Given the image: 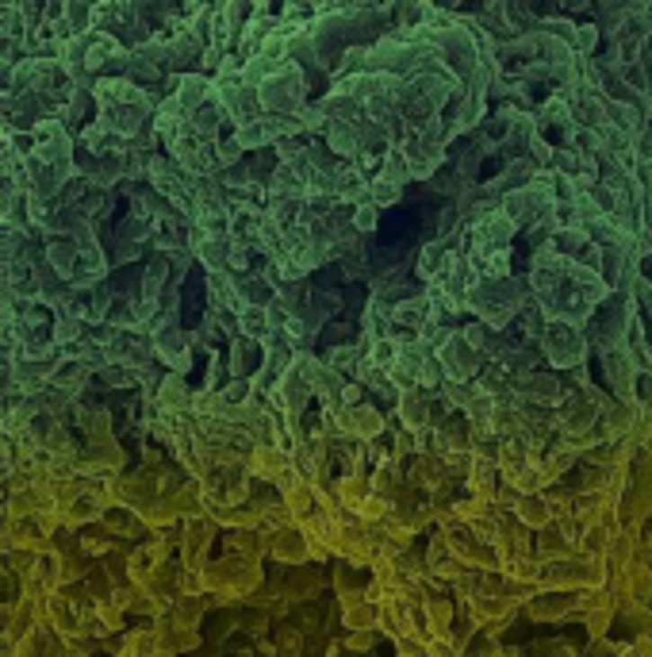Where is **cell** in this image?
Wrapping results in <instances>:
<instances>
[{
  "label": "cell",
  "mask_w": 652,
  "mask_h": 657,
  "mask_svg": "<svg viewBox=\"0 0 652 657\" xmlns=\"http://www.w3.org/2000/svg\"><path fill=\"white\" fill-rule=\"evenodd\" d=\"M538 346H541V358L553 369H579L591 354L584 331H579V327H568V323H545Z\"/></svg>",
  "instance_id": "cell-6"
},
{
  "label": "cell",
  "mask_w": 652,
  "mask_h": 657,
  "mask_svg": "<svg viewBox=\"0 0 652 657\" xmlns=\"http://www.w3.org/2000/svg\"><path fill=\"white\" fill-rule=\"evenodd\" d=\"M530 300H533L530 281H522L514 274L511 277H480L465 296V311H476L480 323L499 335L518 320V311L526 308Z\"/></svg>",
  "instance_id": "cell-3"
},
{
  "label": "cell",
  "mask_w": 652,
  "mask_h": 657,
  "mask_svg": "<svg viewBox=\"0 0 652 657\" xmlns=\"http://www.w3.org/2000/svg\"><path fill=\"white\" fill-rule=\"evenodd\" d=\"M399 193H403V189H396V184H388V181H380V177L369 181V204H372V208H391V204H399Z\"/></svg>",
  "instance_id": "cell-18"
},
{
  "label": "cell",
  "mask_w": 652,
  "mask_h": 657,
  "mask_svg": "<svg viewBox=\"0 0 652 657\" xmlns=\"http://www.w3.org/2000/svg\"><path fill=\"white\" fill-rule=\"evenodd\" d=\"M530 292H533V304H538L545 323H568V327L584 331L591 311L603 304L611 289L603 284L599 269L572 262V258H560V254L541 247L533 254Z\"/></svg>",
  "instance_id": "cell-1"
},
{
  "label": "cell",
  "mask_w": 652,
  "mask_h": 657,
  "mask_svg": "<svg viewBox=\"0 0 652 657\" xmlns=\"http://www.w3.org/2000/svg\"><path fill=\"white\" fill-rule=\"evenodd\" d=\"M433 358H438L445 381H472V377H480V369L487 362L484 354H476L469 342L460 338V331H449L442 346L433 350Z\"/></svg>",
  "instance_id": "cell-8"
},
{
  "label": "cell",
  "mask_w": 652,
  "mask_h": 657,
  "mask_svg": "<svg viewBox=\"0 0 652 657\" xmlns=\"http://www.w3.org/2000/svg\"><path fill=\"white\" fill-rule=\"evenodd\" d=\"M93 96L100 100V120L96 123H104L108 135H115V139H135L142 131V123L150 120V112H154L150 96L127 77H100L93 85Z\"/></svg>",
  "instance_id": "cell-2"
},
{
  "label": "cell",
  "mask_w": 652,
  "mask_h": 657,
  "mask_svg": "<svg viewBox=\"0 0 652 657\" xmlns=\"http://www.w3.org/2000/svg\"><path fill=\"white\" fill-rule=\"evenodd\" d=\"M599 374H603L606 392H611L621 408H633V411L641 408L637 404V369H633V358H630L626 346L599 354Z\"/></svg>",
  "instance_id": "cell-7"
},
{
  "label": "cell",
  "mask_w": 652,
  "mask_h": 657,
  "mask_svg": "<svg viewBox=\"0 0 652 657\" xmlns=\"http://www.w3.org/2000/svg\"><path fill=\"white\" fill-rule=\"evenodd\" d=\"M85 331V320L74 316V311H62V316L54 320V346H66V342H77Z\"/></svg>",
  "instance_id": "cell-15"
},
{
  "label": "cell",
  "mask_w": 652,
  "mask_h": 657,
  "mask_svg": "<svg viewBox=\"0 0 652 657\" xmlns=\"http://www.w3.org/2000/svg\"><path fill=\"white\" fill-rule=\"evenodd\" d=\"M235 142H238V150H265V147H272V135H269L265 120L257 116V120H246L235 127Z\"/></svg>",
  "instance_id": "cell-13"
},
{
  "label": "cell",
  "mask_w": 652,
  "mask_h": 657,
  "mask_svg": "<svg viewBox=\"0 0 652 657\" xmlns=\"http://www.w3.org/2000/svg\"><path fill=\"white\" fill-rule=\"evenodd\" d=\"M246 392H250V384L238 381V384H230V389H227L223 396H227V400H238V396H246Z\"/></svg>",
  "instance_id": "cell-20"
},
{
  "label": "cell",
  "mask_w": 652,
  "mask_h": 657,
  "mask_svg": "<svg viewBox=\"0 0 652 657\" xmlns=\"http://www.w3.org/2000/svg\"><path fill=\"white\" fill-rule=\"evenodd\" d=\"M303 89H308V77H303L299 62L288 58L269 81L257 85V108H265V116H277V112H299L308 100H303Z\"/></svg>",
  "instance_id": "cell-5"
},
{
  "label": "cell",
  "mask_w": 652,
  "mask_h": 657,
  "mask_svg": "<svg viewBox=\"0 0 652 657\" xmlns=\"http://www.w3.org/2000/svg\"><path fill=\"white\" fill-rule=\"evenodd\" d=\"M47 262L58 277H69L74 274V262H77V242L74 238H62V235H50L47 242Z\"/></svg>",
  "instance_id": "cell-12"
},
{
  "label": "cell",
  "mask_w": 652,
  "mask_h": 657,
  "mask_svg": "<svg viewBox=\"0 0 652 657\" xmlns=\"http://www.w3.org/2000/svg\"><path fill=\"white\" fill-rule=\"evenodd\" d=\"M238 316H242V323H238V331H242V335H250V338H265V335H269L265 308H242Z\"/></svg>",
  "instance_id": "cell-16"
},
{
  "label": "cell",
  "mask_w": 652,
  "mask_h": 657,
  "mask_svg": "<svg viewBox=\"0 0 652 657\" xmlns=\"http://www.w3.org/2000/svg\"><path fill=\"white\" fill-rule=\"evenodd\" d=\"M296 120L303 127V135H323L326 131V112H323V104H303L296 112Z\"/></svg>",
  "instance_id": "cell-17"
},
{
  "label": "cell",
  "mask_w": 652,
  "mask_h": 657,
  "mask_svg": "<svg viewBox=\"0 0 652 657\" xmlns=\"http://www.w3.org/2000/svg\"><path fill=\"white\" fill-rule=\"evenodd\" d=\"M376 177L388 181V184H396V189H403V184L411 181V169H407V158H403V150L391 147L384 158H380V169H376Z\"/></svg>",
  "instance_id": "cell-14"
},
{
  "label": "cell",
  "mask_w": 652,
  "mask_h": 657,
  "mask_svg": "<svg viewBox=\"0 0 652 657\" xmlns=\"http://www.w3.org/2000/svg\"><path fill=\"white\" fill-rule=\"evenodd\" d=\"M511 392L526 396V400H538V404H560V400H564L560 381L549 377V374H518L511 381Z\"/></svg>",
  "instance_id": "cell-9"
},
{
  "label": "cell",
  "mask_w": 652,
  "mask_h": 657,
  "mask_svg": "<svg viewBox=\"0 0 652 657\" xmlns=\"http://www.w3.org/2000/svg\"><path fill=\"white\" fill-rule=\"evenodd\" d=\"M188 338L177 331V327H169V331H157L154 338V354L162 358L165 365H173V374H184L188 369Z\"/></svg>",
  "instance_id": "cell-11"
},
{
  "label": "cell",
  "mask_w": 652,
  "mask_h": 657,
  "mask_svg": "<svg viewBox=\"0 0 652 657\" xmlns=\"http://www.w3.org/2000/svg\"><path fill=\"white\" fill-rule=\"evenodd\" d=\"M211 100V77L208 74H184L181 85H177V104L184 112V120L192 116L196 108H204Z\"/></svg>",
  "instance_id": "cell-10"
},
{
  "label": "cell",
  "mask_w": 652,
  "mask_h": 657,
  "mask_svg": "<svg viewBox=\"0 0 652 657\" xmlns=\"http://www.w3.org/2000/svg\"><path fill=\"white\" fill-rule=\"evenodd\" d=\"M350 223H353L357 235H369V231H376V223H380V208H372L369 200H365V204L353 208V220Z\"/></svg>",
  "instance_id": "cell-19"
},
{
  "label": "cell",
  "mask_w": 652,
  "mask_h": 657,
  "mask_svg": "<svg viewBox=\"0 0 652 657\" xmlns=\"http://www.w3.org/2000/svg\"><path fill=\"white\" fill-rule=\"evenodd\" d=\"M637 327V300H633V289L630 292H606L603 304L591 311V320L584 323V338L587 346L595 354H606V350H621L630 342Z\"/></svg>",
  "instance_id": "cell-4"
}]
</instances>
